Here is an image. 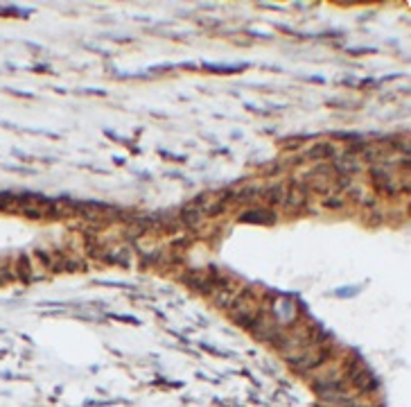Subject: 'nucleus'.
Returning <instances> with one entry per match:
<instances>
[{
    "instance_id": "2eb2a0df",
    "label": "nucleus",
    "mask_w": 411,
    "mask_h": 407,
    "mask_svg": "<svg viewBox=\"0 0 411 407\" xmlns=\"http://www.w3.org/2000/svg\"><path fill=\"white\" fill-rule=\"evenodd\" d=\"M355 292H357V287H348V290H337V294L348 296V294H355Z\"/></svg>"
},
{
    "instance_id": "6e6552de",
    "label": "nucleus",
    "mask_w": 411,
    "mask_h": 407,
    "mask_svg": "<svg viewBox=\"0 0 411 407\" xmlns=\"http://www.w3.org/2000/svg\"><path fill=\"white\" fill-rule=\"evenodd\" d=\"M181 219H183L185 226H197V224H201L199 208H192L190 204H188V206H183V211H181Z\"/></svg>"
},
{
    "instance_id": "f03ea898",
    "label": "nucleus",
    "mask_w": 411,
    "mask_h": 407,
    "mask_svg": "<svg viewBox=\"0 0 411 407\" xmlns=\"http://www.w3.org/2000/svg\"><path fill=\"white\" fill-rule=\"evenodd\" d=\"M350 382H352L359 391H364V394H371V391H375L380 387V382L375 380V376L371 374V369H364V367L350 378Z\"/></svg>"
},
{
    "instance_id": "39448f33",
    "label": "nucleus",
    "mask_w": 411,
    "mask_h": 407,
    "mask_svg": "<svg viewBox=\"0 0 411 407\" xmlns=\"http://www.w3.org/2000/svg\"><path fill=\"white\" fill-rule=\"evenodd\" d=\"M334 157V147L330 143H317L314 147L307 150V158H330Z\"/></svg>"
},
{
    "instance_id": "9b49d317",
    "label": "nucleus",
    "mask_w": 411,
    "mask_h": 407,
    "mask_svg": "<svg viewBox=\"0 0 411 407\" xmlns=\"http://www.w3.org/2000/svg\"><path fill=\"white\" fill-rule=\"evenodd\" d=\"M307 188H296V190H289V197H287V208L289 206H300L303 204V197H305Z\"/></svg>"
},
{
    "instance_id": "f257e3e1",
    "label": "nucleus",
    "mask_w": 411,
    "mask_h": 407,
    "mask_svg": "<svg viewBox=\"0 0 411 407\" xmlns=\"http://www.w3.org/2000/svg\"><path fill=\"white\" fill-rule=\"evenodd\" d=\"M332 348L330 346H319L317 351H300L298 355L287 357V364L296 369V371H312V369L321 367L325 360H330Z\"/></svg>"
},
{
    "instance_id": "f8f14e48",
    "label": "nucleus",
    "mask_w": 411,
    "mask_h": 407,
    "mask_svg": "<svg viewBox=\"0 0 411 407\" xmlns=\"http://www.w3.org/2000/svg\"><path fill=\"white\" fill-rule=\"evenodd\" d=\"M18 272H21V281L29 283V262L25 256H21V262H18Z\"/></svg>"
},
{
    "instance_id": "ddd939ff",
    "label": "nucleus",
    "mask_w": 411,
    "mask_h": 407,
    "mask_svg": "<svg viewBox=\"0 0 411 407\" xmlns=\"http://www.w3.org/2000/svg\"><path fill=\"white\" fill-rule=\"evenodd\" d=\"M219 213H224V201H219V204H212V206L208 208V215H219Z\"/></svg>"
},
{
    "instance_id": "9d476101",
    "label": "nucleus",
    "mask_w": 411,
    "mask_h": 407,
    "mask_svg": "<svg viewBox=\"0 0 411 407\" xmlns=\"http://www.w3.org/2000/svg\"><path fill=\"white\" fill-rule=\"evenodd\" d=\"M283 195H285L283 186H273V188H269V192H264V197H267V201L271 206H278V204L283 201Z\"/></svg>"
},
{
    "instance_id": "20e7f679",
    "label": "nucleus",
    "mask_w": 411,
    "mask_h": 407,
    "mask_svg": "<svg viewBox=\"0 0 411 407\" xmlns=\"http://www.w3.org/2000/svg\"><path fill=\"white\" fill-rule=\"evenodd\" d=\"M373 181H375V186H378L380 190H384V192H389V195H395L393 192V179H391V174L384 170V167H373Z\"/></svg>"
},
{
    "instance_id": "7ed1b4c3",
    "label": "nucleus",
    "mask_w": 411,
    "mask_h": 407,
    "mask_svg": "<svg viewBox=\"0 0 411 407\" xmlns=\"http://www.w3.org/2000/svg\"><path fill=\"white\" fill-rule=\"evenodd\" d=\"M239 219L242 222H253V224H273L276 222V215L269 208H256V211L244 213Z\"/></svg>"
},
{
    "instance_id": "dca6fc26",
    "label": "nucleus",
    "mask_w": 411,
    "mask_h": 407,
    "mask_svg": "<svg viewBox=\"0 0 411 407\" xmlns=\"http://www.w3.org/2000/svg\"><path fill=\"white\" fill-rule=\"evenodd\" d=\"M348 407H366V405H355V403H352V405H348Z\"/></svg>"
},
{
    "instance_id": "4468645a",
    "label": "nucleus",
    "mask_w": 411,
    "mask_h": 407,
    "mask_svg": "<svg viewBox=\"0 0 411 407\" xmlns=\"http://www.w3.org/2000/svg\"><path fill=\"white\" fill-rule=\"evenodd\" d=\"M344 201H339V199H330V201H325V206H330V208H337V206H341Z\"/></svg>"
},
{
    "instance_id": "0eeeda50",
    "label": "nucleus",
    "mask_w": 411,
    "mask_h": 407,
    "mask_svg": "<svg viewBox=\"0 0 411 407\" xmlns=\"http://www.w3.org/2000/svg\"><path fill=\"white\" fill-rule=\"evenodd\" d=\"M334 167H339L341 172H346V174H355L357 170H359V163L352 158V154H344V158H337V161H334Z\"/></svg>"
},
{
    "instance_id": "423d86ee",
    "label": "nucleus",
    "mask_w": 411,
    "mask_h": 407,
    "mask_svg": "<svg viewBox=\"0 0 411 407\" xmlns=\"http://www.w3.org/2000/svg\"><path fill=\"white\" fill-rule=\"evenodd\" d=\"M212 296H215L212 303H215L217 308H228V306H231V301H233V296H235V290H233V287H219V290H217Z\"/></svg>"
},
{
    "instance_id": "1a4fd4ad",
    "label": "nucleus",
    "mask_w": 411,
    "mask_h": 407,
    "mask_svg": "<svg viewBox=\"0 0 411 407\" xmlns=\"http://www.w3.org/2000/svg\"><path fill=\"white\" fill-rule=\"evenodd\" d=\"M260 195H262L260 188H256V186H249V188L237 190V192H235V199H239V201H251V199H256V197H260Z\"/></svg>"
}]
</instances>
